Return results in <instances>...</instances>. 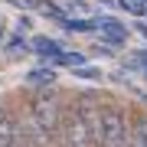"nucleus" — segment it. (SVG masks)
Instances as JSON below:
<instances>
[{
    "instance_id": "obj_1",
    "label": "nucleus",
    "mask_w": 147,
    "mask_h": 147,
    "mask_svg": "<svg viewBox=\"0 0 147 147\" xmlns=\"http://www.w3.org/2000/svg\"><path fill=\"white\" fill-rule=\"evenodd\" d=\"M101 147H131V118L134 111L105 98L101 101Z\"/></svg>"
},
{
    "instance_id": "obj_2",
    "label": "nucleus",
    "mask_w": 147,
    "mask_h": 147,
    "mask_svg": "<svg viewBox=\"0 0 147 147\" xmlns=\"http://www.w3.org/2000/svg\"><path fill=\"white\" fill-rule=\"evenodd\" d=\"M53 147H95L92 134H88V124H85V115H82V108L75 105L72 95H69V101H65V111H62V121H59V127H56Z\"/></svg>"
},
{
    "instance_id": "obj_3",
    "label": "nucleus",
    "mask_w": 147,
    "mask_h": 147,
    "mask_svg": "<svg viewBox=\"0 0 147 147\" xmlns=\"http://www.w3.org/2000/svg\"><path fill=\"white\" fill-rule=\"evenodd\" d=\"M98 30H101V42H108V46H124L127 42V26L118 23L115 16H98Z\"/></svg>"
},
{
    "instance_id": "obj_4",
    "label": "nucleus",
    "mask_w": 147,
    "mask_h": 147,
    "mask_svg": "<svg viewBox=\"0 0 147 147\" xmlns=\"http://www.w3.org/2000/svg\"><path fill=\"white\" fill-rule=\"evenodd\" d=\"M30 46H33V53H36V56H42L46 62H53V59L62 53V42H59V39H53V36H33V42H30Z\"/></svg>"
},
{
    "instance_id": "obj_5",
    "label": "nucleus",
    "mask_w": 147,
    "mask_h": 147,
    "mask_svg": "<svg viewBox=\"0 0 147 147\" xmlns=\"http://www.w3.org/2000/svg\"><path fill=\"white\" fill-rule=\"evenodd\" d=\"M131 147H147V115H137L131 118Z\"/></svg>"
},
{
    "instance_id": "obj_6",
    "label": "nucleus",
    "mask_w": 147,
    "mask_h": 147,
    "mask_svg": "<svg viewBox=\"0 0 147 147\" xmlns=\"http://www.w3.org/2000/svg\"><path fill=\"white\" fill-rule=\"evenodd\" d=\"M65 33H95L98 30V20H82V16H69L62 23Z\"/></svg>"
},
{
    "instance_id": "obj_7",
    "label": "nucleus",
    "mask_w": 147,
    "mask_h": 147,
    "mask_svg": "<svg viewBox=\"0 0 147 147\" xmlns=\"http://www.w3.org/2000/svg\"><path fill=\"white\" fill-rule=\"evenodd\" d=\"M26 82H30V85H46V88H53V82H56V69H53V65H46V69H33V72L26 75Z\"/></svg>"
},
{
    "instance_id": "obj_8",
    "label": "nucleus",
    "mask_w": 147,
    "mask_h": 147,
    "mask_svg": "<svg viewBox=\"0 0 147 147\" xmlns=\"http://www.w3.org/2000/svg\"><path fill=\"white\" fill-rule=\"evenodd\" d=\"M49 65H72V69H82V65H85V56H82V53H65V49H62Z\"/></svg>"
},
{
    "instance_id": "obj_9",
    "label": "nucleus",
    "mask_w": 147,
    "mask_h": 147,
    "mask_svg": "<svg viewBox=\"0 0 147 147\" xmlns=\"http://www.w3.org/2000/svg\"><path fill=\"white\" fill-rule=\"evenodd\" d=\"M36 10H39L42 16H53L56 23H65V20H69L62 7H56V3H49V0H39V3H36Z\"/></svg>"
},
{
    "instance_id": "obj_10",
    "label": "nucleus",
    "mask_w": 147,
    "mask_h": 147,
    "mask_svg": "<svg viewBox=\"0 0 147 147\" xmlns=\"http://www.w3.org/2000/svg\"><path fill=\"white\" fill-rule=\"evenodd\" d=\"M118 7H121L124 13H134V16H144V13H147V7L141 3V0H118Z\"/></svg>"
},
{
    "instance_id": "obj_11",
    "label": "nucleus",
    "mask_w": 147,
    "mask_h": 147,
    "mask_svg": "<svg viewBox=\"0 0 147 147\" xmlns=\"http://www.w3.org/2000/svg\"><path fill=\"white\" fill-rule=\"evenodd\" d=\"M75 79H88V82H98V79H101V69L82 65V69H75Z\"/></svg>"
},
{
    "instance_id": "obj_12",
    "label": "nucleus",
    "mask_w": 147,
    "mask_h": 147,
    "mask_svg": "<svg viewBox=\"0 0 147 147\" xmlns=\"http://www.w3.org/2000/svg\"><path fill=\"white\" fill-rule=\"evenodd\" d=\"M7 49H10V53H20V49H26V39H23V33H16V36L7 39Z\"/></svg>"
},
{
    "instance_id": "obj_13",
    "label": "nucleus",
    "mask_w": 147,
    "mask_h": 147,
    "mask_svg": "<svg viewBox=\"0 0 147 147\" xmlns=\"http://www.w3.org/2000/svg\"><path fill=\"white\" fill-rule=\"evenodd\" d=\"M16 30H20V33H26V30H30V16H20V23H16Z\"/></svg>"
},
{
    "instance_id": "obj_14",
    "label": "nucleus",
    "mask_w": 147,
    "mask_h": 147,
    "mask_svg": "<svg viewBox=\"0 0 147 147\" xmlns=\"http://www.w3.org/2000/svg\"><path fill=\"white\" fill-rule=\"evenodd\" d=\"M137 62L144 65V72H147V49H141V53H137Z\"/></svg>"
},
{
    "instance_id": "obj_15",
    "label": "nucleus",
    "mask_w": 147,
    "mask_h": 147,
    "mask_svg": "<svg viewBox=\"0 0 147 147\" xmlns=\"http://www.w3.org/2000/svg\"><path fill=\"white\" fill-rule=\"evenodd\" d=\"M137 33H141V36L147 39V23H137Z\"/></svg>"
},
{
    "instance_id": "obj_16",
    "label": "nucleus",
    "mask_w": 147,
    "mask_h": 147,
    "mask_svg": "<svg viewBox=\"0 0 147 147\" xmlns=\"http://www.w3.org/2000/svg\"><path fill=\"white\" fill-rule=\"evenodd\" d=\"M3 36H7V30H3V16H0V42H3Z\"/></svg>"
},
{
    "instance_id": "obj_17",
    "label": "nucleus",
    "mask_w": 147,
    "mask_h": 147,
    "mask_svg": "<svg viewBox=\"0 0 147 147\" xmlns=\"http://www.w3.org/2000/svg\"><path fill=\"white\" fill-rule=\"evenodd\" d=\"M141 101H144V105H147V95H141Z\"/></svg>"
},
{
    "instance_id": "obj_18",
    "label": "nucleus",
    "mask_w": 147,
    "mask_h": 147,
    "mask_svg": "<svg viewBox=\"0 0 147 147\" xmlns=\"http://www.w3.org/2000/svg\"><path fill=\"white\" fill-rule=\"evenodd\" d=\"M141 3H144V7H147V0H141Z\"/></svg>"
},
{
    "instance_id": "obj_19",
    "label": "nucleus",
    "mask_w": 147,
    "mask_h": 147,
    "mask_svg": "<svg viewBox=\"0 0 147 147\" xmlns=\"http://www.w3.org/2000/svg\"><path fill=\"white\" fill-rule=\"evenodd\" d=\"M144 75H147V72H144Z\"/></svg>"
}]
</instances>
